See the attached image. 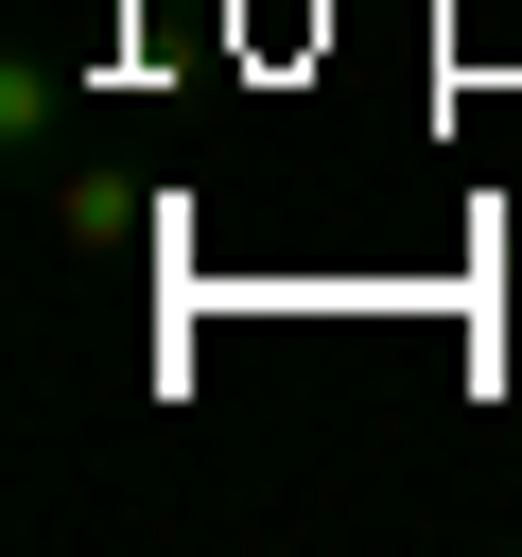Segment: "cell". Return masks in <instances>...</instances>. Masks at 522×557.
Masks as SVG:
<instances>
[{"label": "cell", "mask_w": 522, "mask_h": 557, "mask_svg": "<svg viewBox=\"0 0 522 557\" xmlns=\"http://www.w3.org/2000/svg\"><path fill=\"white\" fill-rule=\"evenodd\" d=\"M52 122H70V87H52V52L17 35V52H0V157H17L35 191H52Z\"/></svg>", "instance_id": "cell-1"}, {"label": "cell", "mask_w": 522, "mask_h": 557, "mask_svg": "<svg viewBox=\"0 0 522 557\" xmlns=\"http://www.w3.org/2000/svg\"><path fill=\"white\" fill-rule=\"evenodd\" d=\"M52 226H70V244H87V261H104V244H122V226H139V209H122V174H87V157H52Z\"/></svg>", "instance_id": "cell-2"}, {"label": "cell", "mask_w": 522, "mask_h": 557, "mask_svg": "<svg viewBox=\"0 0 522 557\" xmlns=\"http://www.w3.org/2000/svg\"><path fill=\"white\" fill-rule=\"evenodd\" d=\"M505 522H522V505H505Z\"/></svg>", "instance_id": "cell-3"}]
</instances>
